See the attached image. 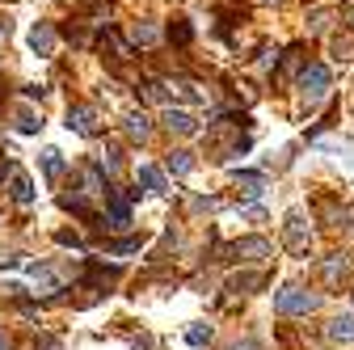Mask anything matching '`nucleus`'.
Masks as SVG:
<instances>
[{
	"mask_svg": "<svg viewBox=\"0 0 354 350\" xmlns=\"http://www.w3.org/2000/svg\"><path fill=\"white\" fill-rule=\"evenodd\" d=\"M317 304H321V295H313V291L283 287L279 300H274V313H283V317H308V313H317Z\"/></svg>",
	"mask_w": 354,
	"mask_h": 350,
	"instance_id": "obj_1",
	"label": "nucleus"
},
{
	"mask_svg": "<svg viewBox=\"0 0 354 350\" xmlns=\"http://www.w3.org/2000/svg\"><path fill=\"white\" fill-rule=\"evenodd\" d=\"M283 245H287L295 257H304V253H308V245H313V232H308V224H304V215H299V211H287V224H283Z\"/></svg>",
	"mask_w": 354,
	"mask_h": 350,
	"instance_id": "obj_2",
	"label": "nucleus"
},
{
	"mask_svg": "<svg viewBox=\"0 0 354 350\" xmlns=\"http://www.w3.org/2000/svg\"><path fill=\"white\" fill-rule=\"evenodd\" d=\"M299 89H304L308 102H321V98L329 93V68H325V64H308V68L299 72Z\"/></svg>",
	"mask_w": 354,
	"mask_h": 350,
	"instance_id": "obj_3",
	"label": "nucleus"
},
{
	"mask_svg": "<svg viewBox=\"0 0 354 350\" xmlns=\"http://www.w3.org/2000/svg\"><path fill=\"white\" fill-rule=\"evenodd\" d=\"M228 253L241 257V261H266V257H270V241H266V237H245V241H236Z\"/></svg>",
	"mask_w": 354,
	"mask_h": 350,
	"instance_id": "obj_4",
	"label": "nucleus"
},
{
	"mask_svg": "<svg viewBox=\"0 0 354 350\" xmlns=\"http://www.w3.org/2000/svg\"><path fill=\"white\" fill-rule=\"evenodd\" d=\"M68 127L76 136H97V110L93 106H72L68 110Z\"/></svg>",
	"mask_w": 354,
	"mask_h": 350,
	"instance_id": "obj_5",
	"label": "nucleus"
},
{
	"mask_svg": "<svg viewBox=\"0 0 354 350\" xmlns=\"http://www.w3.org/2000/svg\"><path fill=\"white\" fill-rule=\"evenodd\" d=\"M165 127L173 131V136H194V131H198V122H194V114L190 110H165Z\"/></svg>",
	"mask_w": 354,
	"mask_h": 350,
	"instance_id": "obj_6",
	"label": "nucleus"
},
{
	"mask_svg": "<svg viewBox=\"0 0 354 350\" xmlns=\"http://www.w3.org/2000/svg\"><path fill=\"white\" fill-rule=\"evenodd\" d=\"M122 127H127V136H131V140H140V144L152 136V122H148V114H144V110H131Z\"/></svg>",
	"mask_w": 354,
	"mask_h": 350,
	"instance_id": "obj_7",
	"label": "nucleus"
},
{
	"mask_svg": "<svg viewBox=\"0 0 354 350\" xmlns=\"http://www.w3.org/2000/svg\"><path fill=\"white\" fill-rule=\"evenodd\" d=\"M9 194H13V203H34V186H30V178H26V173H17L13 169V182H9Z\"/></svg>",
	"mask_w": 354,
	"mask_h": 350,
	"instance_id": "obj_8",
	"label": "nucleus"
},
{
	"mask_svg": "<svg viewBox=\"0 0 354 350\" xmlns=\"http://www.w3.org/2000/svg\"><path fill=\"white\" fill-rule=\"evenodd\" d=\"M140 186L152 190V194H160V190H165V173H160L156 165H140Z\"/></svg>",
	"mask_w": 354,
	"mask_h": 350,
	"instance_id": "obj_9",
	"label": "nucleus"
},
{
	"mask_svg": "<svg viewBox=\"0 0 354 350\" xmlns=\"http://www.w3.org/2000/svg\"><path fill=\"white\" fill-rule=\"evenodd\" d=\"M346 270H350V261H346V253H333L325 266H321V275H325V283H337V279H346Z\"/></svg>",
	"mask_w": 354,
	"mask_h": 350,
	"instance_id": "obj_10",
	"label": "nucleus"
},
{
	"mask_svg": "<svg viewBox=\"0 0 354 350\" xmlns=\"http://www.w3.org/2000/svg\"><path fill=\"white\" fill-rule=\"evenodd\" d=\"M329 338L342 342V346L354 342V317H333V321H329Z\"/></svg>",
	"mask_w": 354,
	"mask_h": 350,
	"instance_id": "obj_11",
	"label": "nucleus"
},
{
	"mask_svg": "<svg viewBox=\"0 0 354 350\" xmlns=\"http://www.w3.org/2000/svg\"><path fill=\"white\" fill-rule=\"evenodd\" d=\"M30 42H34V51H42V55H51V47H55V34H51V26H34Z\"/></svg>",
	"mask_w": 354,
	"mask_h": 350,
	"instance_id": "obj_12",
	"label": "nucleus"
},
{
	"mask_svg": "<svg viewBox=\"0 0 354 350\" xmlns=\"http://www.w3.org/2000/svg\"><path fill=\"white\" fill-rule=\"evenodd\" d=\"M165 165H169V173H177V178H186V173L194 169V156H190V152H169V160H165Z\"/></svg>",
	"mask_w": 354,
	"mask_h": 350,
	"instance_id": "obj_13",
	"label": "nucleus"
},
{
	"mask_svg": "<svg viewBox=\"0 0 354 350\" xmlns=\"http://www.w3.org/2000/svg\"><path fill=\"white\" fill-rule=\"evenodd\" d=\"M236 186H245V194H249V199H257V194H261V186H266V178H261V173H236Z\"/></svg>",
	"mask_w": 354,
	"mask_h": 350,
	"instance_id": "obj_14",
	"label": "nucleus"
},
{
	"mask_svg": "<svg viewBox=\"0 0 354 350\" xmlns=\"http://www.w3.org/2000/svg\"><path fill=\"white\" fill-rule=\"evenodd\" d=\"M42 173H47V178H59V173H64V156H59L55 148L42 152Z\"/></svg>",
	"mask_w": 354,
	"mask_h": 350,
	"instance_id": "obj_15",
	"label": "nucleus"
},
{
	"mask_svg": "<svg viewBox=\"0 0 354 350\" xmlns=\"http://www.w3.org/2000/svg\"><path fill=\"white\" fill-rule=\"evenodd\" d=\"M253 287H261V275H232L228 279V291H253Z\"/></svg>",
	"mask_w": 354,
	"mask_h": 350,
	"instance_id": "obj_16",
	"label": "nucleus"
},
{
	"mask_svg": "<svg viewBox=\"0 0 354 350\" xmlns=\"http://www.w3.org/2000/svg\"><path fill=\"white\" fill-rule=\"evenodd\" d=\"M42 127V118L34 114V110H21V118H17V131H26V136H30V131H38Z\"/></svg>",
	"mask_w": 354,
	"mask_h": 350,
	"instance_id": "obj_17",
	"label": "nucleus"
},
{
	"mask_svg": "<svg viewBox=\"0 0 354 350\" xmlns=\"http://www.w3.org/2000/svg\"><path fill=\"white\" fill-rule=\"evenodd\" d=\"M186 342H190V346H207V342H211V325H194V329L186 333Z\"/></svg>",
	"mask_w": 354,
	"mask_h": 350,
	"instance_id": "obj_18",
	"label": "nucleus"
},
{
	"mask_svg": "<svg viewBox=\"0 0 354 350\" xmlns=\"http://www.w3.org/2000/svg\"><path fill=\"white\" fill-rule=\"evenodd\" d=\"M160 34H156V26H148V21H140L136 26V42H144V47H148V42H156Z\"/></svg>",
	"mask_w": 354,
	"mask_h": 350,
	"instance_id": "obj_19",
	"label": "nucleus"
},
{
	"mask_svg": "<svg viewBox=\"0 0 354 350\" xmlns=\"http://www.w3.org/2000/svg\"><path fill=\"white\" fill-rule=\"evenodd\" d=\"M169 38H177V42H190V38H194V30L182 21V26H173V30H169Z\"/></svg>",
	"mask_w": 354,
	"mask_h": 350,
	"instance_id": "obj_20",
	"label": "nucleus"
},
{
	"mask_svg": "<svg viewBox=\"0 0 354 350\" xmlns=\"http://www.w3.org/2000/svg\"><path fill=\"white\" fill-rule=\"evenodd\" d=\"M308 26H313V30H325V26H329V13H325V9H313V21H308Z\"/></svg>",
	"mask_w": 354,
	"mask_h": 350,
	"instance_id": "obj_21",
	"label": "nucleus"
},
{
	"mask_svg": "<svg viewBox=\"0 0 354 350\" xmlns=\"http://www.w3.org/2000/svg\"><path fill=\"white\" fill-rule=\"evenodd\" d=\"M140 249V241H118V245H110V253H136Z\"/></svg>",
	"mask_w": 354,
	"mask_h": 350,
	"instance_id": "obj_22",
	"label": "nucleus"
},
{
	"mask_svg": "<svg viewBox=\"0 0 354 350\" xmlns=\"http://www.w3.org/2000/svg\"><path fill=\"white\" fill-rule=\"evenodd\" d=\"M232 350H261V342H257V338H241Z\"/></svg>",
	"mask_w": 354,
	"mask_h": 350,
	"instance_id": "obj_23",
	"label": "nucleus"
},
{
	"mask_svg": "<svg viewBox=\"0 0 354 350\" xmlns=\"http://www.w3.org/2000/svg\"><path fill=\"white\" fill-rule=\"evenodd\" d=\"M55 241H59V245H72V249H80V237H72V232H59Z\"/></svg>",
	"mask_w": 354,
	"mask_h": 350,
	"instance_id": "obj_24",
	"label": "nucleus"
},
{
	"mask_svg": "<svg viewBox=\"0 0 354 350\" xmlns=\"http://www.w3.org/2000/svg\"><path fill=\"white\" fill-rule=\"evenodd\" d=\"M38 350H64V346H59V338H42V342H38Z\"/></svg>",
	"mask_w": 354,
	"mask_h": 350,
	"instance_id": "obj_25",
	"label": "nucleus"
},
{
	"mask_svg": "<svg viewBox=\"0 0 354 350\" xmlns=\"http://www.w3.org/2000/svg\"><path fill=\"white\" fill-rule=\"evenodd\" d=\"M0 350H9V338H5V333H0Z\"/></svg>",
	"mask_w": 354,
	"mask_h": 350,
	"instance_id": "obj_26",
	"label": "nucleus"
},
{
	"mask_svg": "<svg viewBox=\"0 0 354 350\" xmlns=\"http://www.w3.org/2000/svg\"><path fill=\"white\" fill-rule=\"evenodd\" d=\"M346 21H350V26H354V9H350V13H346Z\"/></svg>",
	"mask_w": 354,
	"mask_h": 350,
	"instance_id": "obj_27",
	"label": "nucleus"
}]
</instances>
